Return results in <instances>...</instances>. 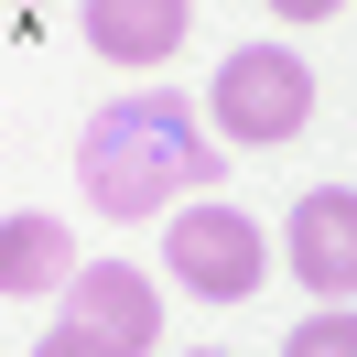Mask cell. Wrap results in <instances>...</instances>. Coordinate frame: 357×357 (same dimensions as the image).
<instances>
[{
    "label": "cell",
    "mask_w": 357,
    "mask_h": 357,
    "mask_svg": "<svg viewBox=\"0 0 357 357\" xmlns=\"http://www.w3.org/2000/svg\"><path fill=\"white\" fill-rule=\"evenodd\" d=\"M76 184H87L98 217H162L174 195L217 184V141L195 130V109L174 87H141V98H109L76 130Z\"/></svg>",
    "instance_id": "6da1fadb"
},
{
    "label": "cell",
    "mask_w": 357,
    "mask_h": 357,
    "mask_svg": "<svg viewBox=\"0 0 357 357\" xmlns=\"http://www.w3.org/2000/svg\"><path fill=\"white\" fill-rule=\"evenodd\" d=\"M152 335H162L152 271L87 260V271H76V292H66V314H54V335H44V357H152Z\"/></svg>",
    "instance_id": "7a4b0ae2"
},
{
    "label": "cell",
    "mask_w": 357,
    "mask_h": 357,
    "mask_svg": "<svg viewBox=\"0 0 357 357\" xmlns=\"http://www.w3.org/2000/svg\"><path fill=\"white\" fill-rule=\"evenodd\" d=\"M303 119H314V66H303V54H282V44H238V54L217 66V130H227V141L282 152Z\"/></svg>",
    "instance_id": "3957f363"
},
{
    "label": "cell",
    "mask_w": 357,
    "mask_h": 357,
    "mask_svg": "<svg viewBox=\"0 0 357 357\" xmlns=\"http://www.w3.org/2000/svg\"><path fill=\"white\" fill-rule=\"evenodd\" d=\"M162 271H174L195 303H238V292H260V271H271V249H260V227L238 217V206H174V227H162Z\"/></svg>",
    "instance_id": "277c9868"
},
{
    "label": "cell",
    "mask_w": 357,
    "mask_h": 357,
    "mask_svg": "<svg viewBox=\"0 0 357 357\" xmlns=\"http://www.w3.org/2000/svg\"><path fill=\"white\" fill-rule=\"evenodd\" d=\"M282 260H292V282L303 292H347L357 282V184H314L303 206L282 217Z\"/></svg>",
    "instance_id": "5b68a950"
},
{
    "label": "cell",
    "mask_w": 357,
    "mask_h": 357,
    "mask_svg": "<svg viewBox=\"0 0 357 357\" xmlns=\"http://www.w3.org/2000/svg\"><path fill=\"white\" fill-rule=\"evenodd\" d=\"M87 44L109 54V66H162V54L184 44V0H98Z\"/></svg>",
    "instance_id": "8992f818"
},
{
    "label": "cell",
    "mask_w": 357,
    "mask_h": 357,
    "mask_svg": "<svg viewBox=\"0 0 357 357\" xmlns=\"http://www.w3.org/2000/svg\"><path fill=\"white\" fill-rule=\"evenodd\" d=\"M76 238H66V217H11L0 227V292H76Z\"/></svg>",
    "instance_id": "52a82bcc"
},
{
    "label": "cell",
    "mask_w": 357,
    "mask_h": 357,
    "mask_svg": "<svg viewBox=\"0 0 357 357\" xmlns=\"http://www.w3.org/2000/svg\"><path fill=\"white\" fill-rule=\"evenodd\" d=\"M282 357H357V314H335V303H325V314H314V325L292 335Z\"/></svg>",
    "instance_id": "ba28073f"
}]
</instances>
